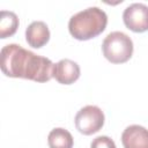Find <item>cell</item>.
<instances>
[{
    "label": "cell",
    "instance_id": "cell-1",
    "mask_svg": "<svg viewBox=\"0 0 148 148\" xmlns=\"http://www.w3.org/2000/svg\"><path fill=\"white\" fill-rule=\"evenodd\" d=\"M0 66L6 76L42 83L53 77L56 64L49 58L38 56L18 44H7L0 52Z\"/></svg>",
    "mask_w": 148,
    "mask_h": 148
},
{
    "label": "cell",
    "instance_id": "cell-9",
    "mask_svg": "<svg viewBox=\"0 0 148 148\" xmlns=\"http://www.w3.org/2000/svg\"><path fill=\"white\" fill-rule=\"evenodd\" d=\"M47 145L50 148H73L74 139L67 130L57 127L49 133Z\"/></svg>",
    "mask_w": 148,
    "mask_h": 148
},
{
    "label": "cell",
    "instance_id": "cell-6",
    "mask_svg": "<svg viewBox=\"0 0 148 148\" xmlns=\"http://www.w3.org/2000/svg\"><path fill=\"white\" fill-rule=\"evenodd\" d=\"M124 148H148V130L140 125L127 126L121 134Z\"/></svg>",
    "mask_w": 148,
    "mask_h": 148
},
{
    "label": "cell",
    "instance_id": "cell-2",
    "mask_svg": "<svg viewBox=\"0 0 148 148\" xmlns=\"http://www.w3.org/2000/svg\"><path fill=\"white\" fill-rule=\"evenodd\" d=\"M108 24L106 13L98 7H89L74 14L68 22L69 34L77 40H88L102 34Z\"/></svg>",
    "mask_w": 148,
    "mask_h": 148
},
{
    "label": "cell",
    "instance_id": "cell-10",
    "mask_svg": "<svg viewBox=\"0 0 148 148\" xmlns=\"http://www.w3.org/2000/svg\"><path fill=\"white\" fill-rule=\"evenodd\" d=\"M18 28V17L14 12H0V38L5 39L13 36Z\"/></svg>",
    "mask_w": 148,
    "mask_h": 148
},
{
    "label": "cell",
    "instance_id": "cell-8",
    "mask_svg": "<svg viewBox=\"0 0 148 148\" xmlns=\"http://www.w3.org/2000/svg\"><path fill=\"white\" fill-rule=\"evenodd\" d=\"M50 39V30L45 22L34 21L25 29V40L34 49H40L47 44Z\"/></svg>",
    "mask_w": 148,
    "mask_h": 148
},
{
    "label": "cell",
    "instance_id": "cell-4",
    "mask_svg": "<svg viewBox=\"0 0 148 148\" xmlns=\"http://www.w3.org/2000/svg\"><path fill=\"white\" fill-rule=\"evenodd\" d=\"M104 113L96 105H87L80 109L75 116L74 123L76 130L84 135H91L98 132L104 125Z\"/></svg>",
    "mask_w": 148,
    "mask_h": 148
},
{
    "label": "cell",
    "instance_id": "cell-11",
    "mask_svg": "<svg viewBox=\"0 0 148 148\" xmlns=\"http://www.w3.org/2000/svg\"><path fill=\"white\" fill-rule=\"evenodd\" d=\"M90 148H117L114 141L106 136V135H101L95 138L91 143H90Z\"/></svg>",
    "mask_w": 148,
    "mask_h": 148
},
{
    "label": "cell",
    "instance_id": "cell-3",
    "mask_svg": "<svg viewBox=\"0 0 148 148\" xmlns=\"http://www.w3.org/2000/svg\"><path fill=\"white\" fill-rule=\"evenodd\" d=\"M133 49L131 37L121 31L110 32L102 44L103 56L112 64H124L128 61L133 54Z\"/></svg>",
    "mask_w": 148,
    "mask_h": 148
},
{
    "label": "cell",
    "instance_id": "cell-5",
    "mask_svg": "<svg viewBox=\"0 0 148 148\" xmlns=\"http://www.w3.org/2000/svg\"><path fill=\"white\" fill-rule=\"evenodd\" d=\"M124 24L133 32H145L148 30V6L135 2L126 7L123 13Z\"/></svg>",
    "mask_w": 148,
    "mask_h": 148
},
{
    "label": "cell",
    "instance_id": "cell-7",
    "mask_svg": "<svg viewBox=\"0 0 148 148\" xmlns=\"http://www.w3.org/2000/svg\"><path fill=\"white\" fill-rule=\"evenodd\" d=\"M80 66L71 59H61L54 66L53 77L61 84H72L80 77Z\"/></svg>",
    "mask_w": 148,
    "mask_h": 148
}]
</instances>
